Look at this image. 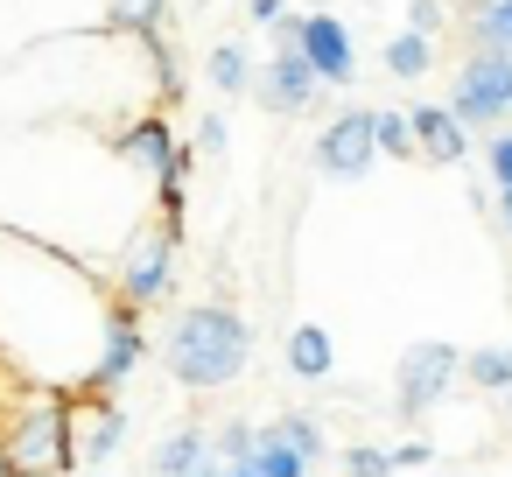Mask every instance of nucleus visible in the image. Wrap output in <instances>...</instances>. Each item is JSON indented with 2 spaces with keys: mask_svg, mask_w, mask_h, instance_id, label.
Returning a JSON list of instances; mask_svg holds the SVG:
<instances>
[{
  "mask_svg": "<svg viewBox=\"0 0 512 477\" xmlns=\"http://www.w3.org/2000/svg\"><path fill=\"white\" fill-rule=\"evenodd\" d=\"M288 29H295V43H302L309 71L323 78V92H337V85H351V78H358V43H351V22H337L330 8H316V15H288Z\"/></svg>",
  "mask_w": 512,
  "mask_h": 477,
  "instance_id": "nucleus-8",
  "label": "nucleus"
},
{
  "mask_svg": "<svg viewBox=\"0 0 512 477\" xmlns=\"http://www.w3.org/2000/svg\"><path fill=\"white\" fill-rule=\"evenodd\" d=\"M92 477H106V470H92Z\"/></svg>",
  "mask_w": 512,
  "mask_h": 477,
  "instance_id": "nucleus-35",
  "label": "nucleus"
},
{
  "mask_svg": "<svg viewBox=\"0 0 512 477\" xmlns=\"http://www.w3.org/2000/svg\"><path fill=\"white\" fill-rule=\"evenodd\" d=\"M379 64H386L400 85H421V78L435 71V43H428V36H414V29H400V36L379 50Z\"/></svg>",
  "mask_w": 512,
  "mask_h": 477,
  "instance_id": "nucleus-20",
  "label": "nucleus"
},
{
  "mask_svg": "<svg viewBox=\"0 0 512 477\" xmlns=\"http://www.w3.org/2000/svg\"><path fill=\"white\" fill-rule=\"evenodd\" d=\"M253 358V323L232 309V302H190L169 316L162 330V365L183 393H218L246 372Z\"/></svg>",
  "mask_w": 512,
  "mask_h": 477,
  "instance_id": "nucleus-2",
  "label": "nucleus"
},
{
  "mask_svg": "<svg viewBox=\"0 0 512 477\" xmlns=\"http://www.w3.org/2000/svg\"><path fill=\"white\" fill-rule=\"evenodd\" d=\"M211 449H218V463H225V470L253 463V449H260V421H225V428L211 435Z\"/></svg>",
  "mask_w": 512,
  "mask_h": 477,
  "instance_id": "nucleus-23",
  "label": "nucleus"
},
{
  "mask_svg": "<svg viewBox=\"0 0 512 477\" xmlns=\"http://www.w3.org/2000/svg\"><path fill=\"white\" fill-rule=\"evenodd\" d=\"M246 22L253 29H281L288 22V0H246Z\"/></svg>",
  "mask_w": 512,
  "mask_h": 477,
  "instance_id": "nucleus-29",
  "label": "nucleus"
},
{
  "mask_svg": "<svg viewBox=\"0 0 512 477\" xmlns=\"http://www.w3.org/2000/svg\"><path fill=\"white\" fill-rule=\"evenodd\" d=\"M148 365V330H141V316L127 309V302H113V330H106V351H99V379L85 386V393H120L134 372Z\"/></svg>",
  "mask_w": 512,
  "mask_h": 477,
  "instance_id": "nucleus-12",
  "label": "nucleus"
},
{
  "mask_svg": "<svg viewBox=\"0 0 512 477\" xmlns=\"http://www.w3.org/2000/svg\"><path fill=\"white\" fill-rule=\"evenodd\" d=\"M407 29L428 36V43H442V29H449V0H407Z\"/></svg>",
  "mask_w": 512,
  "mask_h": 477,
  "instance_id": "nucleus-26",
  "label": "nucleus"
},
{
  "mask_svg": "<svg viewBox=\"0 0 512 477\" xmlns=\"http://www.w3.org/2000/svg\"><path fill=\"white\" fill-rule=\"evenodd\" d=\"M211 463H218V449H211V428L183 421V428H169V435L155 442V456H148V477H204Z\"/></svg>",
  "mask_w": 512,
  "mask_h": 477,
  "instance_id": "nucleus-14",
  "label": "nucleus"
},
{
  "mask_svg": "<svg viewBox=\"0 0 512 477\" xmlns=\"http://www.w3.org/2000/svg\"><path fill=\"white\" fill-rule=\"evenodd\" d=\"M456 379H463V351L456 344H442V337L407 344L400 365H393V407H400V421H421Z\"/></svg>",
  "mask_w": 512,
  "mask_h": 477,
  "instance_id": "nucleus-6",
  "label": "nucleus"
},
{
  "mask_svg": "<svg viewBox=\"0 0 512 477\" xmlns=\"http://www.w3.org/2000/svg\"><path fill=\"white\" fill-rule=\"evenodd\" d=\"M253 99H260V113H274V120H295V113H309V106L323 99V78L309 71V57H302V43H295L288 22L274 29V57H267Z\"/></svg>",
  "mask_w": 512,
  "mask_h": 477,
  "instance_id": "nucleus-7",
  "label": "nucleus"
},
{
  "mask_svg": "<svg viewBox=\"0 0 512 477\" xmlns=\"http://www.w3.org/2000/svg\"><path fill=\"white\" fill-rule=\"evenodd\" d=\"M463 36L484 57H512V0H463Z\"/></svg>",
  "mask_w": 512,
  "mask_h": 477,
  "instance_id": "nucleus-16",
  "label": "nucleus"
},
{
  "mask_svg": "<svg viewBox=\"0 0 512 477\" xmlns=\"http://www.w3.org/2000/svg\"><path fill=\"white\" fill-rule=\"evenodd\" d=\"M477 148H484L491 190H512V127H505V134H491V141H477Z\"/></svg>",
  "mask_w": 512,
  "mask_h": 477,
  "instance_id": "nucleus-28",
  "label": "nucleus"
},
{
  "mask_svg": "<svg viewBox=\"0 0 512 477\" xmlns=\"http://www.w3.org/2000/svg\"><path fill=\"white\" fill-rule=\"evenodd\" d=\"M449 113L470 127V134H505L512 127V57H484L470 50L456 64V85H449Z\"/></svg>",
  "mask_w": 512,
  "mask_h": 477,
  "instance_id": "nucleus-5",
  "label": "nucleus"
},
{
  "mask_svg": "<svg viewBox=\"0 0 512 477\" xmlns=\"http://www.w3.org/2000/svg\"><path fill=\"white\" fill-rule=\"evenodd\" d=\"M113 288L92 260L0 225V365L29 386L85 393L113 330Z\"/></svg>",
  "mask_w": 512,
  "mask_h": 477,
  "instance_id": "nucleus-1",
  "label": "nucleus"
},
{
  "mask_svg": "<svg viewBox=\"0 0 512 477\" xmlns=\"http://www.w3.org/2000/svg\"><path fill=\"white\" fill-rule=\"evenodd\" d=\"M372 134H379V155H393V162H414V155H421L407 113H372Z\"/></svg>",
  "mask_w": 512,
  "mask_h": 477,
  "instance_id": "nucleus-22",
  "label": "nucleus"
},
{
  "mask_svg": "<svg viewBox=\"0 0 512 477\" xmlns=\"http://www.w3.org/2000/svg\"><path fill=\"white\" fill-rule=\"evenodd\" d=\"M106 29L127 43H148L169 29V0H106Z\"/></svg>",
  "mask_w": 512,
  "mask_h": 477,
  "instance_id": "nucleus-17",
  "label": "nucleus"
},
{
  "mask_svg": "<svg viewBox=\"0 0 512 477\" xmlns=\"http://www.w3.org/2000/svg\"><path fill=\"white\" fill-rule=\"evenodd\" d=\"M274 442H288L302 463H323L330 456V435H323V414H274V421H260Z\"/></svg>",
  "mask_w": 512,
  "mask_h": 477,
  "instance_id": "nucleus-19",
  "label": "nucleus"
},
{
  "mask_svg": "<svg viewBox=\"0 0 512 477\" xmlns=\"http://www.w3.org/2000/svg\"><path fill=\"white\" fill-rule=\"evenodd\" d=\"M393 463H400V470H428L435 449H428V442H393Z\"/></svg>",
  "mask_w": 512,
  "mask_h": 477,
  "instance_id": "nucleus-30",
  "label": "nucleus"
},
{
  "mask_svg": "<svg viewBox=\"0 0 512 477\" xmlns=\"http://www.w3.org/2000/svg\"><path fill=\"white\" fill-rule=\"evenodd\" d=\"M127 442V407L106 393H71V463L78 470H106Z\"/></svg>",
  "mask_w": 512,
  "mask_h": 477,
  "instance_id": "nucleus-10",
  "label": "nucleus"
},
{
  "mask_svg": "<svg viewBox=\"0 0 512 477\" xmlns=\"http://www.w3.org/2000/svg\"><path fill=\"white\" fill-rule=\"evenodd\" d=\"M491 211H498V225L512 232V190H491Z\"/></svg>",
  "mask_w": 512,
  "mask_h": 477,
  "instance_id": "nucleus-31",
  "label": "nucleus"
},
{
  "mask_svg": "<svg viewBox=\"0 0 512 477\" xmlns=\"http://www.w3.org/2000/svg\"><path fill=\"white\" fill-rule=\"evenodd\" d=\"M407 120H414L421 162H442V169H456V162H470V155H477L470 127H463V120H456L449 106H407Z\"/></svg>",
  "mask_w": 512,
  "mask_h": 477,
  "instance_id": "nucleus-13",
  "label": "nucleus"
},
{
  "mask_svg": "<svg viewBox=\"0 0 512 477\" xmlns=\"http://www.w3.org/2000/svg\"><path fill=\"white\" fill-rule=\"evenodd\" d=\"M288 372H295L302 386H323V379L337 372V337H330L323 323H295V330H288Z\"/></svg>",
  "mask_w": 512,
  "mask_h": 477,
  "instance_id": "nucleus-15",
  "label": "nucleus"
},
{
  "mask_svg": "<svg viewBox=\"0 0 512 477\" xmlns=\"http://www.w3.org/2000/svg\"><path fill=\"white\" fill-rule=\"evenodd\" d=\"M225 148H232V127H225V113H204V120H197V141H190V155L218 162Z\"/></svg>",
  "mask_w": 512,
  "mask_h": 477,
  "instance_id": "nucleus-27",
  "label": "nucleus"
},
{
  "mask_svg": "<svg viewBox=\"0 0 512 477\" xmlns=\"http://www.w3.org/2000/svg\"><path fill=\"white\" fill-rule=\"evenodd\" d=\"M176 253H183V232L169 225V218H148L141 232H134V246L120 253V267H113V295L141 316V309H155L169 288H176Z\"/></svg>",
  "mask_w": 512,
  "mask_h": 477,
  "instance_id": "nucleus-4",
  "label": "nucleus"
},
{
  "mask_svg": "<svg viewBox=\"0 0 512 477\" xmlns=\"http://www.w3.org/2000/svg\"><path fill=\"white\" fill-rule=\"evenodd\" d=\"M204 477H225V463H211V470H204Z\"/></svg>",
  "mask_w": 512,
  "mask_h": 477,
  "instance_id": "nucleus-34",
  "label": "nucleus"
},
{
  "mask_svg": "<svg viewBox=\"0 0 512 477\" xmlns=\"http://www.w3.org/2000/svg\"><path fill=\"white\" fill-rule=\"evenodd\" d=\"M463 379L477 393H512V344H484V351H463Z\"/></svg>",
  "mask_w": 512,
  "mask_h": 477,
  "instance_id": "nucleus-21",
  "label": "nucleus"
},
{
  "mask_svg": "<svg viewBox=\"0 0 512 477\" xmlns=\"http://www.w3.org/2000/svg\"><path fill=\"white\" fill-rule=\"evenodd\" d=\"M316 169L323 176H337V183H358L365 169H372V155H379V134H372V113L365 106H351V113H337L323 134H316Z\"/></svg>",
  "mask_w": 512,
  "mask_h": 477,
  "instance_id": "nucleus-11",
  "label": "nucleus"
},
{
  "mask_svg": "<svg viewBox=\"0 0 512 477\" xmlns=\"http://www.w3.org/2000/svg\"><path fill=\"white\" fill-rule=\"evenodd\" d=\"M393 442H351L344 449V477H393Z\"/></svg>",
  "mask_w": 512,
  "mask_h": 477,
  "instance_id": "nucleus-25",
  "label": "nucleus"
},
{
  "mask_svg": "<svg viewBox=\"0 0 512 477\" xmlns=\"http://www.w3.org/2000/svg\"><path fill=\"white\" fill-rule=\"evenodd\" d=\"M0 477H15V463H8V456H0Z\"/></svg>",
  "mask_w": 512,
  "mask_h": 477,
  "instance_id": "nucleus-32",
  "label": "nucleus"
},
{
  "mask_svg": "<svg viewBox=\"0 0 512 477\" xmlns=\"http://www.w3.org/2000/svg\"><path fill=\"white\" fill-rule=\"evenodd\" d=\"M0 456L15 477H71V393L29 386L0 365Z\"/></svg>",
  "mask_w": 512,
  "mask_h": 477,
  "instance_id": "nucleus-3",
  "label": "nucleus"
},
{
  "mask_svg": "<svg viewBox=\"0 0 512 477\" xmlns=\"http://www.w3.org/2000/svg\"><path fill=\"white\" fill-rule=\"evenodd\" d=\"M204 78H211V92H225V99H239V92H253V85H260V71H253V50H246V43H218V50L204 57Z\"/></svg>",
  "mask_w": 512,
  "mask_h": 477,
  "instance_id": "nucleus-18",
  "label": "nucleus"
},
{
  "mask_svg": "<svg viewBox=\"0 0 512 477\" xmlns=\"http://www.w3.org/2000/svg\"><path fill=\"white\" fill-rule=\"evenodd\" d=\"M113 155H120L141 183H155V190H162V183L190 162V148L169 134V113H141V120H127V127L113 134Z\"/></svg>",
  "mask_w": 512,
  "mask_h": 477,
  "instance_id": "nucleus-9",
  "label": "nucleus"
},
{
  "mask_svg": "<svg viewBox=\"0 0 512 477\" xmlns=\"http://www.w3.org/2000/svg\"><path fill=\"white\" fill-rule=\"evenodd\" d=\"M505 428H512V393H505Z\"/></svg>",
  "mask_w": 512,
  "mask_h": 477,
  "instance_id": "nucleus-33",
  "label": "nucleus"
},
{
  "mask_svg": "<svg viewBox=\"0 0 512 477\" xmlns=\"http://www.w3.org/2000/svg\"><path fill=\"white\" fill-rule=\"evenodd\" d=\"M253 477H309V463L288 449V442H274L267 428H260V449H253V463H246Z\"/></svg>",
  "mask_w": 512,
  "mask_h": 477,
  "instance_id": "nucleus-24",
  "label": "nucleus"
}]
</instances>
